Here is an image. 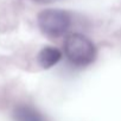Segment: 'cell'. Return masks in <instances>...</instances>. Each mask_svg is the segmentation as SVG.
<instances>
[{
	"label": "cell",
	"instance_id": "obj_4",
	"mask_svg": "<svg viewBox=\"0 0 121 121\" xmlns=\"http://www.w3.org/2000/svg\"><path fill=\"white\" fill-rule=\"evenodd\" d=\"M14 121H46L44 115L29 104H19L13 110Z\"/></svg>",
	"mask_w": 121,
	"mask_h": 121
},
{
	"label": "cell",
	"instance_id": "obj_3",
	"mask_svg": "<svg viewBox=\"0 0 121 121\" xmlns=\"http://www.w3.org/2000/svg\"><path fill=\"white\" fill-rule=\"evenodd\" d=\"M62 58V52H60L57 48L53 46H45L43 48L38 56H37V60L38 64L43 68V69H50L53 65H56L59 59Z\"/></svg>",
	"mask_w": 121,
	"mask_h": 121
},
{
	"label": "cell",
	"instance_id": "obj_2",
	"mask_svg": "<svg viewBox=\"0 0 121 121\" xmlns=\"http://www.w3.org/2000/svg\"><path fill=\"white\" fill-rule=\"evenodd\" d=\"M71 24V17L67 11L48 9L38 14V25L42 32L51 38L64 35Z\"/></svg>",
	"mask_w": 121,
	"mask_h": 121
},
{
	"label": "cell",
	"instance_id": "obj_1",
	"mask_svg": "<svg viewBox=\"0 0 121 121\" xmlns=\"http://www.w3.org/2000/svg\"><path fill=\"white\" fill-rule=\"evenodd\" d=\"M64 53L69 62L76 67H87L96 58L95 45L81 33H71L65 38Z\"/></svg>",
	"mask_w": 121,
	"mask_h": 121
}]
</instances>
